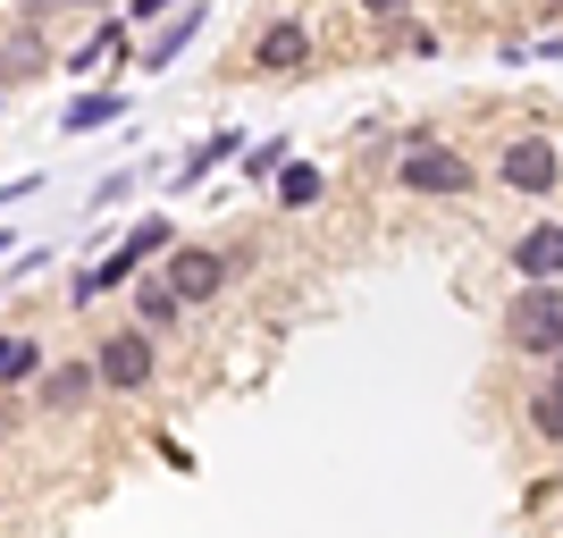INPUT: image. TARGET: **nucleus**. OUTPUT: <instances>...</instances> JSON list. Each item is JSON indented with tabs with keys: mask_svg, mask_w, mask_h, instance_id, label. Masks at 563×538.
<instances>
[{
	"mask_svg": "<svg viewBox=\"0 0 563 538\" xmlns=\"http://www.w3.org/2000/svg\"><path fill=\"white\" fill-rule=\"evenodd\" d=\"M186 0H126V25H168Z\"/></svg>",
	"mask_w": 563,
	"mask_h": 538,
	"instance_id": "nucleus-20",
	"label": "nucleus"
},
{
	"mask_svg": "<svg viewBox=\"0 0 563 538\" xmlns=\"http://www.w3.org/2000/svg\"><path fill=\"white\" fill-rule=\"evenodd\" d=\"M43 371H51V345H43V337H0V396L34 387Z\"/></svg>",
	"mask_w": 563,
	"mask_h": 538,
	"instance_id": "nucleus-15",
	"label": "nucleus"
},
{
	"mask_svg": "<svg viewBox=\"0 0 563 538\" xmlns=\"http://www.w3.org/2000/svg\"><path fill=\"white\" fill-rule=\"evenodd\" d=\"M253 68H261V76L311 68V25H303V18H269V25L253 34Z\"/></svg>",
	"mask_w": 563,
	"mask_h": 538,
	"instance_id": "nucleus-10",
	"label": "nucleus"
},
{
	"mask_svg": "<svg viewBox=\"0 0 563 538\" xmlns=\"http://www.w3.org/2000/svg\"><path fill=\"white\" fill-rule=\"evenodd\" d=\"M547 9H555V18H563V0H547Z\"/></svg>",
	"mask_w": 563,
	"mask_h": 538,
	"instance_id": "nucleus-24",
	"label": "nucleus"
},
{
	"mask_svg": "<svg viewBox=\"0 0 563 538\" xmlns=\"http://www.w3.org/2000/svg\"><path fill=\"white\" fill-rule=\"evenodd\" d=\"M110 51H126V18H110V9H101L93 34H85V43L59 59V76H101V59H110Z\"/></svg>",
	"mask_w": 563,
	"mask_h": 538,
	"instance_id": "nucleus-16",
	"label": "nucleus"
},
{
	"mask_svg": "<svg viewBox=\"0 0 563 538\" xmlns=\"http://www.w3.org/2000/svg\"><path fill=\"white\" fill-rule=\"evenodd\" d=\"M244 152H253V143H244V127H219L211 143H194L186 161H177V194H194V186H211L219 168H235V161H244Z\"/></svg>",
	"mask_w": 563,
	"mask_h": 538,
	"instance_id": "nucleus-11",
	"label": "nucleus"
},
{
	"mask_svg": "<svg viewBox=\"0 0 563 538\" xmlns=\"http://www.w3.org/2000/svg\"><path fill=\"white\" fill-rule=\"evenodd\" d=\"M161 278L186 295V311H202V304H219V295L235 286V261L219 253V244H177V253L161 261Z\"/></svg>",
	"mask_w": 563,
	"mask_h": 538,
	"instance_id": "nucleus-7",
	"label": "nucleus"
},
{
	"mask_svg": "<svg viewBox=\"0 0 563 538\" xmlns=\"http://www.w3.org/2000/svg\"><path fill=\"white\" fill-rule=\"evenodd\" d=\"M0 253H9V235H0Z\"/></svg>",
	"mask_w": 563,
	"mask_h": 538,
	"instance_id": "nucleus-25",
	"label": "nucleus"
},
{
	"mask_svg": "<svg viewBox=\"0 0 563 538\" xmlns=\"http://www.w3.org/2000/svg\"><path fill=\"white\" fill-rule=\"evenodd\" d=\"M530 438H539V446H563V371L530 396Z\"/></svg>",
	"mask_w": 563,
	"mask_h": 538,
	"instance_id": "nucleus-19",
	"label": "nucleus"
},
{
	"mask_svg": "<svg viewBox=\"0 0 563 538\" xmlns=\"http://www.w3.org/2000/svg\"><path fill=\"white\" fill-rule=\"evenodd\" d=\"M496 337H505L514 353H547V362H555L563 353V286H514Z\"/></svg>",
	"mask_w": 563,
	"mask_h": 538,
	"instance_id": "nucleus-4",
	"label": "nucleus"
},
{
	"mask_svg": "<svg viewBox=\"0 0 563 538\" xmlns=\"http://www.w3.org/2000/svg\"><path fill=\"white\" fill-rule=\"evenodd\" d=\"M51 9H93V18H101V9H110V0H51Z\"/></svg>",
	"mask_w": 563,
	"mask_h": 538,
	"instance_id": "nucleus-23",
	"label": "nucleus"
},
{
	"mask_svg": "<svg viewBox=\"0 0 563 538\" xmlns=\"http://www.w3.org/2000/svg\"><path fill=\"white\" fill-rule=\"evenodd\" d=\"M43 68H59V59H51V43H43V25H9V43H0V94H9V85H34V76Z\"/></svg>",
	"mask_w": 563,
	"mask_h": 538,
	"instance_id": "nucleus-12",
	"label": "nucleus"
},
{
	"mask_svg": "<svg viewBox=\"0 0 563 538\" xmlns=\"http://www.w3.org/2000/svg\"><path fill=\"white\" fill-rule=\"evenodd\" d=\"M505 261L521 270V286H563V219H530Z\"/></svg>",
	"mask_w": 563,
	"mask_h": 538,
	"instance_id": "nucleus-8",
	"label": "nucleus"
},
{
	"mask_svg": "<svg viewBox=\"0 0 563 538\" xmlns=\"http://www.w3.org/2000/svg\"><path fill=\"white\" fill-rule=\"evenodd\" d=\"M126 320H135V328H152V337H177V328H186L194 311H186V295H177V286L161 278V270H143V278L126 286Z\"/></svg>",
	"mask_w": 563,
	"mask_h": 538,
	"instance_id": "nucleus-9",
	"label": "nucleus"
},
{
	"mask_svg": "<svg viewBox=\"0 0 563 538\" xmlns=\"http://www.w3.org/2000/svg\"><path fill=\"white\" fill-rule=\"evenodd\" d=\"M555 371H563V353H555Z\"/></svg>",
	"mask_w": 563,
	"mask_h": 538,
	"instance_id": "nucleus-26",
	"label": "nucleus"
},
{
	"mask_svg": "<svg viewBox=\"0 0 563 538\" xmlns=\"http://www.w3.org/2000/svg\"><path fill=\"white\" fill-rule=\"evenodd\" d=\"M25 404L34 413H51V421H76V413H93L101 404V371H93V353H59L34 387H25Z\"/></svg>",
	"mask_w": 563,
	"mask_h": 538,
	"instance_id": "nucleus-6",
	"label": "nucleus"
},
{
	"mask_svg": "<svg viewBox=\"0 0 563 538\" xmlns=\"http://www.w3.org/2000/svg\"><path fill=\"white\" fill-rule=\"evenodd\" d=\"M396 194H412V202H471V194H479V168H471V152L446 143L438 127H404L396 135Z\"/></svg>",
	"mask_w": 563,
	"mask_h": 538,
	"instance_id": "nucleus-1",
	"label": "nucleus"
},
{
	"mask_svg": "<svg viewBox=\"0 0 563 538\" xmlns=\"http://www.w3.org/2000/svg\"><path fill=\"white\" fill-rule=\"evenodd\" d=\"M85 353H93V371H101V396H143V387L161 378V337H152V328H135V320L101 328Z\"/></svg>",
	"mask_w": 563,
	"mask_h": 538,
	"instance_id": "nucleus-3",
	"label": "nucleus"
},
{
	"mask_svg": "<svg viewBox=\"0 0 563 538\" xmlns=\"http://www.w3.org/2000/svg\"><path fill=\"white\" fill-rule=\"evenodd\" d=\"M286 161H303V152H295V143H286V135H261V143H253V152H244V161H235V168H244L253 186H278V168H286Z\"/></svg>",
	"mask_w": 563,
	"mask_h": 538,
	"instance_id": "nucleus-18",
	"label": "nucleus"
},
{
	"mask_svg": "<svg viewBox=\"0 0 563 538\" xmlns=\"http://www.w3.org/2000/svg\"><path fill=\"white\" fill-rule=\"evenodd\" d=\"M168 253H177V228H168L161 211H152V219H135V228H126V235L110 244V253H101L93 270L76 278V304H101V295H118V286H135L143 270H152V261H168Z\"/></svg>",
	"mask_w": 563,
	"mask_h": 538,
	"instance_id": "nucleus-2",
	"label": "nucleus"
},
{
	"mask_svg": "<svg viewBox=\"0 0 563 538\" xmlns=\"http://www.w3.org/2000/svg\"><path fill=\"white\" fill-rule=\"evenodd\" d=\"M194 34H202V0H186L168 25H152V43L135 51V68H143V76H161L168 59H186V51H194Z\"/></svg>",
	"mask_w": 563,
	"mask_h": 538,
	"instance_id": "nucleus-13",
	"label": "nucleus"
},
{
	"mask_svg": "<svg viewBox=\"0 0 563 538\" xmlns=\"http://www.w3.org/2000/svg\"><path fill=\"white\" fill-rule=\"evenodd\" d=\"M320 194H329V168L320 161H286L278 186H269V202H278L286 219H303V211H320Z\"/></svg>",
	"mask_w": 563,
	"mask_h": 538,
	"instance_id": "nucleus-14",
	"label": "nucleus"
},
{
	"mask_svg": "<svg viewBox=\"0 0 563 538\" xmlns=\"http://www.w3.org/2000/svg\"><path fill=\"white\" fill-rule=\"evenodd\" d=\"M353 9H362V18H378V25H404V18H412V0H353Z\"/></svg>",
	"mask_w": 563,
	"mask_h": 538,
	"instance_id": "nucleus-21",
	"label": "nucleus"
},
{
	"mask_svg": "<svg viewBox=\"0 0 563 538\" xmlns=\"http://www.w3.org/2000/svg\"><path fill=\"white\" fill-rule=\"evenodd\" d=\"M126 118V94H76L59 110V135H93V127H118Z\"/></svg>",
	"mask_w": 563,
	"mask_h": 538,
	"instance_id": "nucleus-17",
	"label": "nucleus"
},
{
	"mask_svg": "<svg viewBox=\"0 0 563 538\" xmlns=\"http://www.w3.org/2000/svg\"><path fill=\"white\" fill-rule=\"evenodd\" d=\"M9 429H18V396H0V446H9Z\"/></svg>",
	"mask_w": 563,
	"mask_h": 538,
	"instance_id": "nucleus-22",
	"label": "nucleus"
},
{
	"mask_svg": "<svg viewBox=\"0 0 563 538\" xmlns=\"http://www.w3.org/2000/svg\"><path fill=\"white\" fill-rule=\"evenodd\" d=\"M496 177H505V194H521V202H555V186H563V135H505Z\"/></svg>",
	"mask_w": 563,
	"mask_h": 538,
	"instance_id": "nucleus-5",
	"label": "nucleus"
}]
</instances>
